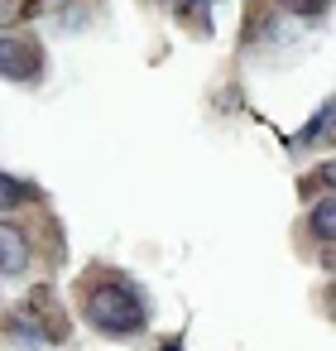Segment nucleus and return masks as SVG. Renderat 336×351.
<instances>
[{
  "label": "nucleus",
  "mask_w": 336,
  "mask_h": 351,
  "mask_svg": "<svg viewBox=\"0 0 336 351\" xmlns=\"http://www.w3.org/2000/svg\"><path fill=\"white\" fill-rule=\"evenodd\" d=\"M77 308H82V322L101 337H140L149 327V298L120 269L92 274L77 293Z\"/></svg>",
  "instance_id": "1"
},
{
  "label": "nucleus",
  "mask_w": 336,
  "mask_h": 351,
  "mask_svg": "<svg viewBox=\"0 0 336 351\" xmlns=\"http://www.w3.org/2000/svg\"><path fill=\"white\" fill-rule=\"evenodd\" d=\"M49 68V53L34 34L25 29H0V77L15 87H39Z\"/></svg>",
  "instance_id": "2"
},
{
  "label": "nucleus",
  "mask_w": 336,
  "mask_h": 351,
  "mask_svg": "<svg viewBox=\"0 0 336 351\" xmlns=\"http://www.w3.org/2000/svg\"><path fill=\"white\" fill-rule=\"evenodd\" d=\"M34 265V245H29V231L10 217H0V274L5 279H25Z\"/></svg>",
  "instance_id": "3"
},
{
  "label": "nucleus",
  "mask_w": 336,
  "mask_h": 351,
  "mask_svg": "<svg viewBox=\"0 0 336 351\" xmlns=\"http://www.w3.org/2000/svg\"><path fill=\"white\" fill-rule=\"evenodd\" d=\"M307 236H312L317 245H331V236H336V202H331V193H322V197L312 202V212H307Z\"/></svg>",
  "instance_id": "4"
},
{
  "label": "nucleus",
  "mask_w": 336,
  "mask_h": 351,
  "mask_svg": "<svg viewBox=\"0 0 336 351\" xmlns=\"http://www.w3.org/2000/svg\"><path fill=\"white\" fill-rule=\"evenodd\" d=\"M39 193H34V183H25V178H15V173H5L0 169V217L5 212H20V207H29Z\"/></svg>",
  "instance_id": "5"
},
{
  "label": "nucleus",
  "mask_w": 336,
  "mask_h": 351,
  "mask_svg": "<svg viewBox=\"0 0 336 351\" xmlns=\"http://www.w3.org/2000/svg\"><path fill=\"white\" fill-rule=\"evenodd\" d=\"M326 5L331 0H279V10H288L298 20H317V15H326Z\"/></svg>",
  "instance_id": "6"
},
{
  "label": "nucleus",
  "mask_w": 336,
  "mask_h": 351,
  "mask_svg": "<svg viewBox=\"0 0 336 351\" xmlns=\"http://www.w3.org/2000/svg\"><path fill=\"white\" fill-rule=\"evenodd\" d=\"M326 125H331V106H317V116H312V125L298 135V145H312L317 135H326Z\"/></svg>",
  "instance_id": "7"
},
{
  "label": "nucleus",
  "mask_w": 336,
  "mask_h": 351,
  "mask_svg": "<svg viewBox=\"0 0 336 351\" xmlns=\"http://www.w3.org/2000/svg\"><path fill=\"white\" fill-rule=\"evenodd\" d=\"M164 351H183V341H178V337H173V341H164Z\"/></svg>",
  "instance_id": "8"
}]
</instances>
